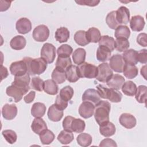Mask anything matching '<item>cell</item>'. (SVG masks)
<instances>
[{"label":"cell","instance_id":"1","mask_svg":"<svg viewBox=\"0 0 147 147\" xmlns=\"http://www.w3.org/2000/svg\"><path fill=\"white\" fill-rule=\"evenodd\" d=\"M110 109L111 105L108 101L100 100L95 106L94 118L99 126L109 121Z\"/></svg>","mask_w":147,"mask_h":147},{"label":"cell","instance_id":"2","mask_svg":"<svg viewBox=\"0 0 147 147\" xmlns=\"http://www.w3.org/2000/svg\"><path fill=\"white\" fill-rule=\"evenodd\" d=\"M27 66L28 73L30 75H40L47 69V63L41 57L36 59L25 57L22 59Z\"/></svg>","mask_w":147,"mask_h":147},{"label":"cell","instance_id":"3","mask_svg":"<svg viewBox=\"0 0 147 147\" xmlns=\"http://www.w3.org/2000/svg\"><path fill=\"white\" fill-rule=\"evenodd\" d=\"M96 88L100 98L107 99L110 102L114 103H118L121 101L122 94L118 90L106 87L102 84H98L96 86Z\"/></svg>","mask_w":147,"mask_h":147},{"label":"cell","instance_id":"4","mask_svg":"<svg viewBox=\"0 0 147 147\" xmlns=\"http://www.w3.org/2000/svg\"><path fill=\"white\" fill-rule=\"evenodd\" d=\"M78 72L79 78L88 79L95 78L98 74V67L91 63L84 62L78 65Z\"/></svg>","mask_w":147,"mask_h":147},{"label":"cell","instance_id":"5","mask_svg":"<svg viewBox=\"0 0 147 147\" xmlns=\"http://www.w3.org/2000/svg\"><path fill=\"white\" fill-rule=\"evenodd\" d=\"M98 74L95 78L100 82L106 83L113 75V71L107 63H103L98 67Z\"/></svg>","mask_w":147,"mask_h":147},{"label":"cell","instance_id":"6","mask_svg":"<svg viewBox=\"0 0 147 147\" xmlns=\"http://www.w3.org/2000/svg\"><path fill=\"white\" fill-rule=\"evenodd\" d=\"M41 57L48 64L54 61L56 57V48L51 43H45L41 50Z\"/></svg>","mask_w":147,"mask_h":147},{"label":"cell","instance_id":"7","mask_svg":"<svg viewBox=\"0 0 147 147\" xmlns=\"http://www.w3.org/2000/svg\"><path fill=\"white\" fill-rule=\"evenodd\" d=\"M49 36V30L45 25H40L36 26L33 31L32 36L33 39L37 42L45 41Z\"/></svg>","mask_w":147,"mask_h":147},{"label":"cell","instance_id":"8","mask_svg":"<svg viewBox=\"0 0 147 147\" xmlns=\"http://www.w3.org/2000/svg\"><path fill=\"white\" fill-rule=\"evenodd\" d=\"M30 80V75L28 73H26L22 76H15L11 84L21 88L26 94L30 88L29 86Z\"/></svg>","mask_w":147,"mask_h":147},{"label":"cell","instance_id":"9","mask_svg":"<svg viewBox=\"0 0 147 147\" xmlns=\"http://www.w3.org/2000/svg\"><path fill=\"white\" fill-rule=\"evenodd\" d=\"M109 60V65L111 69L116 72L121 73L123 72L125 63L121 55H114L110 57Z\"/></svg>","mask_w":147,"mask_h":147},{"label":"cell","instance_id":"10","mask_svg":"<svg viewBox=\"0 0 147 147\" xmlns=\"http://www.w3.org/2000/svg\"><path fill=\"white\" fill-rule=\"evenodd\" d=\"M9 69L11 74L15 76H22L28 73L26 64L23 60L13 62Z\"/></svg>","mask_w":147,"mask_h":147},{"label":"cell","instance_id":"11","mask_svg":"<svg viewBox=\"0 0 147 147\" xmlns=\"http://www.w3.org/2000/svg\"><path fill=\"white\" fill-rule=\"evenodd\" d=\"M95 105L90 102L83 101L79 107V115L83 118L91 117L94 113Z\"/></svg>","mask_w":147,"mask_h":147},{"label":"cell","instance_id":"12","mask_svg":"<svg viewBox=\"0 0 147 147\" xmlns=\"http://www.w3.org/2000/svg\"><path fill=\"white\" fill-rule=\"evenodd\" d=\"M82 99L83 101L90 102L95 106L100 100V96L96 90L88 88L83 94Z\"/></svg>","mask_w":147,"mask_h":147},{"label":"cell","instance_id":"13","mask_svg":"<svg viewBox=\"0 0 147 147\" xmlns=\"http://www.w3.org/2000/svg\"><path fill=\"white\" fill-rule=\"evenodd\" d=\"M119 122L122 126L128 129H130L135 127L137 123L136 118L129 113L122 114L119 117Z\"/></svg>","mask_w":147,"mask_h":147},{"label":"cell","instance_id":"14","mask_svg":"<svg viewBox=\"0 0 147 147\" xmlns=\"http://www.w3.org/2000/svg\"><path fill=\"white\" fill-rule=\"evenodd\" d=\"M16 28L18 32L22 34L29 33L32 29V23L26 18H21L16 22Z\"/></svg>","mask_w":147,"mask_h":147},{"label":"cell","instance_id":"15","mask_svg":"<svg viewBox=\"0 0 147 147\" xmlns=\"http://www.w3.org/2000/svg\"><path fill=\"white\" fill-rule=\"evenodd\" d=\"M17 107L14 104H5L2 109L3 117L6 120L14 119L17 114Z\"/></svg>","mask_w":147,"mask_h":147},{"label":"cell","instance_id":"16","mask_svg":"<svg viewBox=\"0 0 147 147\" xmlns=\"http://www.w3.org/2000/svg\"><path fill=\"white\" fill-rule=\"evenodd\" d=\"M116 18L119 25L127 24L130 20L129 10L125 6H121L116 11Z\"/></svg>","mask_w":147,"mask_h":147},{"label":"cell","instance_id":"17","mask_svg":"<svg viewBox=\"0 0 147 147\" xmlns=\"http://www.w3.org/2000/svg\"><path fill=\"white\" fill-rule=\"evenodd\" d=\"M125 82V79L122 76L119 74H114L111 76L106 83L109 88L118 90L121 88Z\"/></svg>","mask_w":147,"mask_h":147},{"label":"cell","instance_id":"18","mask_svg":"<svg viewBox=\"0 0 147 147\" xmlns=\"http://www.w3.org/2000/svg\"><path fill=\"white\" fill-rule=\"evenodd\" d=\"M6 92L8 96L14 98L16 103L20 102L22 99L23 95L26 94L22 90L13 84L6 88Z\"/></svg>","mask_w":147,"mask_h":147},{"label":"cell","instance_id":"19","mask_svg":"<svg viewBox=\"0 0 147 147\" xmlns=\"http://www.w3.org/2000/svg\"><path fill=\"white\" fill-rule=\"evenodd\" d=\"M122 56L125 64L135 65L138 63V52L133 49L126 50Z\"/></svg>","mask_w":147,"mask_h":147},{"label":"cell","instance_id":"20","mask_svg":"<svg viewBox=\"0 0 147 147\" xmlns=\"http://www.w3.org/2000/svg\"><path fill=\"white\" fill-rule=\"evenodd\" d=\"M63 110L59 109L55 104L51 105L48 110V118L53 122H59L63 117Z\"/></svg>","mask_w":147,"mask_h":147},{"label":"cell","instance_id":"21","mask_svg":"<svg viewBox=\"0 0 147 147\" xmlns=\"http://www.w3.org/2000/svg\"><path fill=\"white\" fill-rule=\"evenodd\" d=\"M145 22L144 18L140 16H133L130 21V26L133 31L140 32L144 29Z\"/></svg>","mask_w":147,"mask_h":147},{"label":"cell","instance_id":"22","mask_svg":"<svg viewBox=\"0 0 147 147\" xmlns=\"http://www.w3.org/2000/svg\"><path fill=\"white\" fill-rule=\"evenodd\" d=\"M111 51L107 47L99 45L96 51V59L101 62H105L110 59Z\"/></svg>","mask_w":147,"mask_h":147},{"label":"cell","instance_id":"23","mask_svg":"<svg viewBox=\"0 0 147 147\" xmlns=\"http://www.w3.org/2000/svg\"><path fill=\"white\" fill-rule=\"evenodd\" d=\"M31 128L34 133L40 134L43 130L47 129V125L41 118H36L32 122Z\"/></svg>","mask_w":147,"mask_h":147},{"label":"cell","instance_id":"24","mask_svg":"<svg viewBox=\"0 0 147 147\" xmlns=\"http://www.w3.org/2000/svg\"><path fill=\"white\" fill-rule=\"evenodd\" d=\"M99 126V132L104 137L112 136L116 131L115 125L109 121Z\"/></svg>","mask_w":147,"mask_h":147},{"label":"cell","instance_id":"25","mask_svg":"<svg viewBox=\"0 0 147 147\" xmlns=\"http://www.w3.org/2000/svg\"><path fill=\"white\" fill-rule=\"evenodd\" d=\"M66 79L71 82L75 83L79 79L78 72V67L74 65H71L65 69Z\"/></svg>","mask_w":147,"mask_h":147},{"label":"cell","instance_id":"26","mask_svg":"<svg viewBox=\"0 0 147 147\" xmlns=\"http://www.w3.org/2000/svg\"><path fill=\"white\" fill-rule=\"evenodd\" d=\"M46 111L45 105L41 102L34 103L31 108V114L35 118L42 117Z\"/></svg>","mask_w":147,"mask_h":147},{"label":"cell","instance_id":"27","mask_svg":"<svg viewBox=\"0 0 147 147\" xmlns=\"http://www.w3.org/2000/svg\"><path fill=\"white\" fill-rule=\"evenodd\" d=\"M26 44V39L22 36L18 35L14 37L10 42L11 48L14 50H21L25 48Z\"/></svg>","mask_w":147,"mask_h":147},{"label":"cell","instance_id":"28","mask_svg":"<svg viewBox=\"0 0 147 147\" xmlns=\"http://www.w3.org/2000/svg\"><path fill=\"white\" fill-rule=\"evenodd\" d=\"M51 77L52 80L56 83L61 84L64 83L66 79L65 71L63 68L56 67L52 73Z\"/></svg>","mask_w":147,"mask_h":147},{"label":"cell","instance_id":"29","mask_svg":"<svg viewBox=\"0 0 147 147\" xmlns=\"http://www.w3.org/2000/svg\"><path fill=\"white\" fill-rule=\"evenodd\" d=\"M56 40L60 43L67 42L69 38V32L65 27H60L58 28L55 34Z\"/></svg>","mask_w":147,"mask_h":147},{"label":"cell","instance_id":"30","mask_svg":"<svg viewBox=\"0 0 147 147\" xmlns=\"http://www.w3.org/2000/svg\"><path fill=\"white\" fill-rule=\"evenodd\" d=\"M86 37L89 42L96 43L99 42L101 37V34L98 29L92 27L89 28L86 32Z\"/></svg>","mask_w":147,"mask_h":147},{"label":"cell","instance_id":"31","mask_svg":"<svg viewBox=\"0 0 147 147\" xmlns=\"http://www.w3.org/2000/svg\"><path fill=\"white\" fill-rule=\"evenodd\" d=\"M57 138L61 144L67 145L71 143L74 140V137L72 131L64 129L60 131Z\"/></svg>","mask_w":147,"mask_h":147},{"label":"cell","instance_id":"32","mask_svg":"<svg viewBox=\"0 0 147 147\" xmlns=\"http://www.w3.org/2000/svg\"><path fill=\"white\" fill-rule=\"evenodd\" d=\"M58 86L56 83L51 79H48L44 81V90L48 94L54 95L58 92Z\"/></svg>","mask_w":147,"mask_h":147},{"label":"cell","instance_id":"33","mask_svg":"<svg viewBox=\"0 0 147 147\" xmlns=\"http://www.w3.org/2000/svg\"><path fill=\"white\" fill-rule=\"evenodd\" d=\"M136 84L132 81L129 80L123 83L121 89L123 94L126 95L133 96H134L137 91Z\"/></svg>","mask_w":147,"mask_h":147},{"label":"cell","instance_id":"34","mask_svg":"<svg viewBox=\"0 0 147 147\" xmlns=\"http://www.w3.org/2000/svg\"><path fill=\"white\" fill-rule=\"evenodd\" d=\"M86 52L82 48H78L75 49L72 53V59L74 63L76 64L80 65L84 63L86 59Z\"/></svg>","mask_w":147,"mask_h":147},{"label":"cell","instance_id":"35","mask_svg":"<svg viewBox=\"0 0 147 147\" xmlns=\"http://www.w3.org/2000/svg\"><path fill=\"white\" fill-rule=\"evenodd\" d=\"M86 127L85 122L80 119V118H74L71 123V131L75 133H82L83 132Z\"/></svg>","mask_w":147,"mask_h":147},{"label":"cell","instance_id":"36","mask_svg":"<svg viewBox=\"0 0 147 147\" xmlns=\"http://www.w3.org/2000/svg\"><path fill=\"white\" fill-rule=\"evenodd\" d=\"M40 139L41 143L44 145H49L52 143L55 138L54 133L48 129H45L43 130L40 134H39Z\"/></svg>","mask_w":147,"mask_h":147},{"label":"cell","instance_id":"37","mask_svg":"<svg viewBox=\"0 0 147 147\" xmlns=\"http://www.w3.org/2000/svg\"><path fill=\"white\" fill-rule=\"evenodd\" d=\"M123 73L126 78L131 79L137 76L138 70L137 67L134 65L125 64L123 69Z\"/></svg>","mask_w":147,"mask_h":147},{"label":"cell","instance_id":"38","mask_svg":"<svg viewBox=\"0 0 147 147\" xmlns=\"http://www.w3.org/2000/svg\"><path fill=\"white\" fill-rule=\"evenodd\" d=\"M130 35L129 28L125 25H119L115 30L114 36L116 38H125L128 39Z\"/></svg>","mask_w":147,"mask_h":147},{"label":"cell","instance_id":"39","mask_svg":"<svg viewBox=\"0 0 147 147\" xmlns=\"http://www.w3.org/2000/svg\"><path fill=\"white\" fill-rule=\"evenodd\" d=\"M99 45L108 48L112 52L115 49V40L112 37L104 35L101 36L99 41Z\"/></svg>","mask_w":147,"mask_h":147},{"label":"cell","instance_id":"40","mask_svg":"<svg viewBox=\"0 0 147 147\" xmlns=\"http://www.w3.org/2000/svg\"><path fill=\"white\" fill-rule=\"evenodd\" d=\"M146 91L147 87L144 85H140L137 88L136 93V99L140 103L146 104Z\"/></svg>","mask_w":147,"mask_h":147},{"label":"cell","instance_id":"41","mask_svg":"<svg viewBox=\"0 0 147 147\" xmlns=\"http://www.w3.org/2000/svg\"><path fill=\"white\" fill-rule=\"evenodd\" d=\"M74 40L77 44L80 46H86L90 42L86 37V32L84 30H78L74 34Z\"/></svg>","mask_w":147,"mask_h":147},{"label":"cell","instance_id":"42","mask_svg":"<svg viewBox=\"0 0 147 147\" xmlns=\"http://www.w3.org/2000/svg\"><path fill=\"white\" fill-rule=\"evenodd\" d=\"M78 144L83 147H87L90 146L92 141V137L89 134L83 133L79 134L76 138Z\"/></svg>","mask_w":147,"mask_h":147},{"label":"cell","instance_id":"43","mask_svg":"<svg viewBox=\"0 0 147 147\" xmlns=\"http://www.w3.org/2000/svg\"><path fill=\"white\" fill-rule=\"evenodd\" d=\"M106 22L112 29H115L119 25L116 18V11H112L107 14L106 17Z\"/></svg>","mask_w":147,"mask_h":147},{"label":"cell","instance_id":"44","mask_svg":"<svg viewBox=\"0 0 147 147\" xmlns=\"http://www.w3.org/2000/svg\"><path fill=\"white\" fill-rule=\"evenodd\" d=\"M130 46V43L127 39L125 38H118L115 41V49L118 52H124L127 50Z\"/></svg>","mask_w":147,"mask_h":147},{"label":"cell","instance_id":"45","mask_svg":"<svg viewBox=\"0 0 147 147\" xmlns=\"http://www.w3.org/2000/svg\"><path fill=\"white\" fill-rule=\"evenodd\" d=\"M74 94L73 88L69 86H67L60 90L59 96L64 100L68 102L72 99Z\"/></svg>","mask_w":147,"mask_h":147},{"label":"cell","instance_id":"46","mask_svg":"<svg viewBox=\"0 0 147 147\" xmlns=\"http://www.w3.org/2000/svg\"><path fill=\"white\" fill-rule=\"evenodd\" d=\"M71 65H72V61L70 56H58L56 62V67L65 69Z\"/></svg>","mask_w":147,"mask_h":147},{"label":"cell","instance_id":"47","mask_svg":"<svg viewBox=\"0 0 147 147\" xmlns=\"http://www.w3.org/2000/svg\"><path fill=\"white\" fill-rule=\"evenodd\" d=\"M2 134L4 137L5 139L6 140V141L8 143L10 144H13L16 142L17 136L16 133L14 131L12 130H9V129L5 130L2 131Z\"/></svg>","mask_w":147,"mask_h":147},{"label":"cell","instance_id":"48","mask_svg":"<svg viewBox=\"0 0 147 147\" xmlns=\"http://www.w3.org/2000/svg\"><path fill=\"white\" fill-rule=\"evenodd\" d=\"M44 83L40 77H33L31 80L30 88L38 91H42L44 90Z\"/></svg>","mask_w":147,"mask_h":147},{"label":"cell","instance_id":"49","mask_svg":"<svg viewBox=\"0 0 147 147\" xmlns=\"http://www.w3.org/2000/svg\"><path fill=\"white\" fill-rule=\"evenodd\" d=\"M72 48L68 44H63L60 46L57 50V53L58 56H70L72 53Z\"/></svg>","mask_w":147,"mask_h":147},{"label":"cell","instance_id":"50","mask_svg":"<svg viewBox=\"0 0 147 147\" xmlns=\"http://www.w3.org/2000/svg\"><path fill=\"white\" fill-rule=\"evenodd\" d=\"M55 104L59 109H60L62 110H64L65 109H66L68 105V102L65 101L63 99H62L59 95H57L56 96Z\"/></svg>","mask_w":147,"mask_h":147},{"label":"cell","instance_id":"51","mask_svg":"<svg viewBox=\"0 0 147 147\" xmlns=\"http://www.w3.org/2000/svg\"><path fill=\"white\" fill-rule=\"evenodd\" d=\"M138 61L142 64H146L147 62V50L144 49L138 52Z\"/></svg>","mask_w":147,"mask_h":147},{"label":"cell","instance_id":"52","mask_svg":"<svg viewBox=\"0 0 147 147\" xmlns=\"http://www.w3.org/2000/svg\"><path fill=\"white\" fill-rule=\"evenodd\" d=\"M75 2L80 5H86L89 6H97L100 1H95V0H80V1H76Z\"/></svg>","mask_w":147,"mask_h":147},{"label":"cell","instance_id":"53","mask_svg":"<svg viewBox=\"0 0 147 147\" xmlns=\"http://www.w3.org/2000/svg\"><path fill=\"white\" fill-rule=\"evenodd\" d=\"M146 37L147 34L145 33H141L139 34L137 37V42L142 47H146L147 46V41H146Z\"/></svg>","mask_w":147,"mask_h":147},{"label":"cell","instance_id":"54","mask_svg":"<svg viewBox=\"0 0 147 147\" xmlns=\"http://www.w3.org/2000/svg\"><path fill=\"white\" fill-rule=\"evenodd\" d=\"M74 117L68 115L67 116L64 118V119L63 121V127L64 128V129L68 130V131H71V128H70V126H71V123L72 120L73 119Z\"/></svg>","mask_w":147,"mask_h":147},{"label":"cell","instance_id":"55","mask_svg":"<svg viewBox=\"0 0 147 147\" xmlns=\"http://www.w3.org/2000/svg\"><path fill=\"white\" fill-rule=\"evenodd\" d=\"M99 146H115L117 147V145L116 142L111 138H105L103 140L100 144Z\"/></svg>","mask_w":147,"mask_h":147},{"label":"cell","instance_id":"56","mask_svg":"<svg viewBox=\"0 0 147 147\" xmlns=\"http://www.w3.org/2000/svg\"><path fill=\"white\" fill-rule=\"evenodd\" d=\"M35 95H36L35 91H31L26 95H25L24 96V100L25 102V103H30L34 99Z\"/></svg>","mask_w":147,"mask_h":147},{"label":"cell","instance_id":"57","mask_svg":"<svg viewBox=\"0 0 147 147\" xmlns=\"http://www.w3.org/2000/svg\"><path fill=\"white\" fill-rule=\"evenodd\" d=\"M1 11H4L7 10L10 6L11 1H1Z\"/></svg>","mask_w":147,"mask_h":147},{"label":"cell","instance_id":"58","mask_svg":"<svg viewBox=\"0 0 147 147\" xmlns=\"http://www.w3.org/2000/svg\"><path fill=\"white\" fill-rule=\"evenodd\" d=\"M1 80L3 79H5L9 75L7 69L6 67H3L2 65H1Z\"/></svg>","mask_w":147,"mask_h":147},{"label":"cell","instance_id":"59","mask_svg":"<svg viewBox=\"0 0 147 147\" xmlns=\"http://www.w3.org/2000/svg\"><path fill=\"white\" fill-rule=\"evenodd\" d=\"M141 75H142L144 76V74H146V69H144V71L143 70V68L142 67L141 69Z\"/></svg>","mask_w":147,"mask_h":147}]
</instances>
